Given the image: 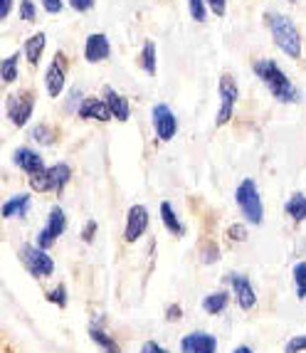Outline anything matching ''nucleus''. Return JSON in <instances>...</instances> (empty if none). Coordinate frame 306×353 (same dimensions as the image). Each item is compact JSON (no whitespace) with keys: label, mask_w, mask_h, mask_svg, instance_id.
<instances>
[{"label":"nucleus","mask_w":306,"mask_h":353,"mask_svg":"<svg viewBox=\"0 0 306 353\" xmlns=\"http://www.w3.org/2000/svg\"><path fill=\"white\" fill-rule=\"evenodd\" d=\"M183 319V306L181 304H168L165 306V321L168 324H176Z\"/></svg>","instance_id":"58836bf2"},{"label":"nucleus","mask_w":306,"mask_h":353,"mask_svg":"<svg viewBox=\"0 0 306 353\" xmlns=\"http://www.w3.org/2000/svg\"><path fill=\"white\" fill-rule=\"evenodd\" d=\"M20 52H12L8 54L6 59H0V79H3V84L6 87H10V84H15L20 79Z\"/></svg>","instance_id":"5701e85b"},{"label":"nucleus","mask_w":306,"mask_h":353,"mask_svg":"<svg viewBox=\"0 0 306 353\" xmlns=\"http://www.w3.org/2000/svg\"><path fill=\"white\" fill-rule=\"evenodd\" d=\"M18 18L23 23H37V3L35 0H20L18 3Z\"/></svg>","instance_id":"c85d7f7f"},{"label":"nucleus","mask_w":306,"mask_h":353,"mask_svg":"<svg viewBox=\"0 0 306 353\" xmlns=\"http://www.w3.org/2000/svg\"><path fill=\"white\" fill-rule=\"evenodd\" d=\"M225 237H227L229 242H247V237H249L247 225H245V223L227 225V230H225Z\"/></svg>","instance_id":"7c9ffc66"},{"label":"nucleus","mask_w":306,"mask_h":353,"mask_svg":"<svg viewBox=\"0 0 306 353\" xmlns=\"http://www.w3.org/2000/svg\"><path fill=\"white\" fill-rule=\"evenodd\" d=\"M30 139H32L35 143H40V146H54L57 139H59V134L52 124L40 121V124H35L32 129H30Z\"/></svg>","instance_id":"393cba45"},{"label":"nucleus","mask_w":306,"mask_h":353,"mask_svg":"<svg viewBox=\"0 0 306 353\" xmlns=\"http://www.w3.org/2000/svg\"><path fill=\"white\" fill-rule=\"evenodd\" d=\"M292 277H294L296 296L304 301L306 299V262H296L294 270H292Z\"/></svg>","instance_id":"bb28decb"},{"label":"nucleus","mask_w":306,"mask_h":353,"mask_svg":"<svg viewBox=\"0 0 306 353\" xmlns=\"http://www.w3.org/2000/svg\"><path fill=\"white\" fill-rule=\"evenodd\" d=\"M284 353H306V334L294 336L292 341H287V346H284Z\"/></svg>","instance_id":"f704fd0d"},{"label":"nucleus","mask_w":306,"mask_h":353,"mask_svg":"<svg viewBox=\"0 0 306 353\" xmlns=\"http://www.w3.org/2000/svg\"><path fill=\"white\" fill-rule=\"evenodd\" d=\"M181 353H218V339L207 331H190L181 339Z\"/></svg>","instance_id":"2eb2a0df"},{"label":"nucleus","mask_w":306,"mask_h":353,"mask_svg":"<svg viewBox=\"0 0 306 353\" xmlns=\"http://www.w3.org/2000/svg\"><path fill=\"white\" fill-rule=\"evenodd\" d=\"M84 101V94L79 87H72L70 92H67V104H65V112L70 114H76V109H79V104Z\"/></svg>","instance_id":"473e14b6"},{"label":"nucleus","mask_w":306,"mask_h":353,"mask_svg":"<svg viewBox=\"0 0 306 353\" xmlns=\"http://www.w3.org/2000/svg\"><path fill=\"white\" fill-rule=\"evenodd\" d=\"M252 74L265 84L267 92H269L279 104H296V101H301L299 89L289 79L287 72L277 65V59H269V57L252 59Z\"/></svg>","instance_id":"f257e3e1"},{"label":"nucleus","mask_w":306,"mask_h":353,"mask_svg":"<svg viewBox=\"0 0 306 353\" xmlns=\"http://www.w3.org/2000/svg\"><path fill=\"white\" fill-rule=\"evenodd\" d=\"M220 259V248L215 240H205L201 245V262L203 265H215Z\"/></svg>","instance_id":"cd10ccee"},{"label":"nucleus","mask_w":306,"mask_h":353,"mask_svg":"<svg viewBox=\"0 0 306 353\" xmlns=\"http://www.w3.org/2000/svg\"><path fill=\"white\" fill-rule=\"evenodd\" d=\"M89 339H92V343H94L101 353H121L119 341L114 339V336L106 334L101 326H89Z\"/></svg>","instance_id":"b1692460"},{"label":"nucleus","mask_w":306,"mask_h":353,"mask_svg":"<svg viewBox=\"0 0 306 353\" xmlns=\"http://www.w3.org/2000/svg\"><path fill=\"white\" fill-rule=\"evenodd\" d=\"M304 101H306V92H304Z\"/></svg>","instance_id":"c03bdc74"},{"label":"nucleus","mask_w":306,"mask_h":353,"mask_svg":"<svg viewBox=\"0 0 306 353\" xmlns=\"http://www.w3.org/2000/svg\"><path fill=\"white\" fill-rule=\"evenodd\" d=\"M20 262H23V267L30 272V277L35 279H50L54 274V259L50 257L48 250L37 248L35 242L32 245H23L20 248Z\"/></svg>","instance_id":"0eeeda50"},{"label":"nucleus","mask_w":306,"mask_h":353,"mask_svg":"<svg viewBox=\"0 0 306 353\" xmlns=\"http://www.w3.org/2000/svg\"><path fill=\"white\" fill-rule=\"evenodd\" d=\"M151 126H153V134H156V139H159L161 143L173 141L178 136V129H181L176 112H173L165 101H159V104L151 106Z\"/></svg>","instance_id":"1a4fd4ad"},{"label":"nucleus","mask_w":306,"mask_h":353,"mask_svg":"<svg viewBox=\"0 0 306 353\" xmlns=\"http://www.w3.org/2000/svg\"><path fill=\"white\" fill-rule=\"evenodd\" d=\"M72 181V165L59 161L54 165H48L45 171L28 176V185L32 193H62Z\"/></svg>","instance_id":"7ed1b4c3"},{"label":"nucleus","mask_w":306,"mask_h":353,"mask_svg":"<svg viewBox=\"0 0 306 353\" xmlns=\"http://www.w3.org/2000/svg\"><path fill=\"white\" fill-rule=\"evenodd\" d=\"M188 12L195 23H205L207 15H210V8H207L205 0H188Z\"/></svg>","instance_id":"c756f323"},{"label":"nucleus","mask_w":306,"mask_h":353,"mask_svg":"<svg viewBox=\"0 0 306 353\" xmlns=\"http://www.w3.org/2000/svg\"><path fill=\"white\" fill-rule=\"evenodd\" d=\"M139 67H141L148 77L159 74V50H156V42L153 40H146L143 48L139 50Z\"/></svg>","instance_id":"412c9836"},{"label":"nucleus","mask_w":306,"mask_h":353,"mask_svg":"<svg viewBox=\"0 0 306 353\" xmlns=\"http://www.w3.org/2000/svg\"><path fill=\"white\" fill-rule=\"evenodd\" d=\"M12 8H15V0H0V20L10 18Z\"/></svg>","instance_id":"a19ab883"},{"label":"nucleus","mask_w":306,"mask_h":353,"mask_svg":"<svg viewBox=\"0 0 306 353\" xmlns=\"http://www.w3.org/2000/svg\"><path fill=\"white\" fill-rule=\"evenodd\" d=\"M42 84H45V92H48L50 99H59L67 89V54L65 52H54L50 65L45 67V74H42Z\"/></svg>","instance_id":"6e6552de"},{"label":"nucleus","mask_w":306,"mask_h":353,"mask_svg":"<svg viewBox=\"0 0 306 353\" xmlns=\"http://www.w3.org/2000/svg\"><path fill=\"white\" fill-rule=\"evenodd\" d=\"M265 25L269 30L272 42H274V48L279 52L287 54L289 59H301V54H304V40H301V32L294 20L289 18V15H284V12L267 10Z\"/></svg>","instance_id":"f03ea898"},{"label":"nucleus","mask_w":306,"mask_h":353,"mask_svg":"<svg viewBox=\"0 0 306 353\" xmlns=\"http://www.w3.org/2000/svg\"><path fill=\"white\" fill-rule=\"evenodd\" d=\"M45 299L50 301V304H54V306H59V309H67V287L65 284H57L54 289H50L48 294H45Z\"/></svg>","instance_id":"2f4dec72"},{"label":"nucleus","mask_w":306,"mask_h":353,"mask_svg":"<svg viewBox=\"0 0 306 353\" xmlns=\"http://www.w3.org/2000/svg\"><path fill=\"white\" fill-rule=\"evenodd\" d=\"M84 62L87 65H101L112 57V40L106 32H89L87 40H84Z\"/></svg>","instance_id":"ddd939ff"},{"label":"nucleus","mask_w":306,"mask_h":353,"mask_svg":"<svg viewBox=\"0 0 306 353\" xmlns=\"http://www.w3.org/2000/svg\"><path fill=\"white\" fill-rule=\"evenodd\" d=\"M229 299H232V292L218 289V292H210V294L203 299V309H205L210 316H220V314L229 306Z\"/></svg>","instance_id":"4be33fe9"},{"label":"nucleus","mask_w":306,"mask_h":353,"mask_svg":"<svg viewBox=\"0 0 306 353\" xmlns=\"http://www.w3.org/2000/svg\"><path fill=\"white\" fill-rule=\"evenodd\" d=\"M225 282H227L229 289H232V296H235V301H237L240 309L249 312V309L257 306V292H254V287H252V282H249L247 274L229 272V274H225Z\"/></svg>","instance_id":"f8f14e48"},{"label":"nucleus","mask_w":306,"mask_h":353,"mask_svg":"<svg viewBox=\"0 0 306 353\" xmlns=\"http://www.w3.org/2000/svg\"><path fill=\"white\" fill-rule=\"evenodd\" d=\"M32 210V195L30 193H15L10 195L3 208H0V215L6 220H25Z\"/></svg>","instance_id":"f3484780"},{"label":"nucleus","mask_w":306,"mask_h":353,"mask_svg":"<svg viewBox=\"0 0 306 353\" xmlns=\"http://www.w3.org/2000/svg\"><path fill=\"white\" fill-rule=\"evenodd\" d=\"M284 212H287V218H292L296 225L304 223L306 220V195L304 193L289 195V201L284 203Z\"/></svg>","instance_id":"a878e982"},{"label":"nucleus","mask_w":306,"mask_h":353,"mask_svg":"<svg viewBox=\"0 0 306 353\" xmlns=\"http://www.w3.org/2000/svg\"><path fill=\"white\" fill-rule=\"evenodd\" d=\"M207 8H210V12L215 15V18H225L227 15V3L229 0H205Z\"/></svg>","instance_id":"e433bc0d"},{"label":"nucleus","mask_w":306,"mask_h":353,"mask_svg":"<svg viewBox=\"0 0 306 353\" xmlns=\"http://www.w3.org/2000/svg\"><path fill=\"white\" fill-rule=\"evenodd\" d=\"M218 97L220 106L218 114H215V126H227L232 119H235V106L240 101V84L232 74H223L218 79Z\"/></svg>","instance_id":"39448f33"},{"label":"nucleus","mask_w":306,"mask_h":353,"mask_svg":"<svg viewBox=\"0 0 306 353\" xmlns=\"http://www.w3.org/2000/svg\"><path fill=\"white\" fill-rule=\"evenodd\" d=\"M101 97L106 99V106H109V112H112V119L114 121H129L131 119V101L129 97H124L121 92H116L114 87H104Z\"/></svg>","instance_id":"a211bd4d"},{"label":"nucleus","mask_w":306,"mask_h":353,"mask_svg":"<svg viewBox=\"0 0 306 353\" xmlns=\"http://www.w3.org/2000/svg\"><path fill=\"white\" fill-rule=\"evenodd\" d=\"M141 353H171V351L161 346L159 341H146V343L141 346Z\"/></svg>","instance_id":"ea45409f"},{"label":"nucleus","mask_w":306,"mask_h":353,"mask_svg":"<svg viewBox=\"0 0 306 353\" xmlns=\"http://www.w3.org/2000/svg\"><path fill=\"white\" fill-rule=\"evenodd\" d=\"M65 230H67V212L59 205H52L48 212V223H45V228L37 232L35 245L42 250H52L54 242L65 235Z\"/></svg>","instance_id":"9d476101"},{"label":"nucleus","mask_w":306,"mask_h":353,"mask_svg":"<svg viewBox=\"0 0 306 353\" xmlns=\"http://www.w3.org/2000/svg\"><path fill=\"white\" fill-rule=\"evenodd\" d=\"M65 6H67V0H40V8L48 15H59V12L65 10Z\"/></svg>","instance_id":"72a5a7b5"},{"label":"nucleus","mask_w":306,"mask_h":353,"mask_svg":"<svg viewBox=\"0 0 306 353\" xmlns=\"http://www.w3.org/2000/svg\"><path fill=\"white\" fill-rule=\"evenodd\" d=\"M35 114V92L20 89L15 94L6 97V117L15 129H25Z\"/></svg>","instance_id":"423d86ee"},{"label":"nucleus","mask_w":306,"mask_h":353,"mask_svg":"<svg viewBox=\"0 0 306 353\" xmlns=\"http://www.w3.org/2000/svg\"><path fill=\"white\" fill-rule=\"evenodd\" d=\"M148 225H151V212H148L146 205L136 203V205L129 208L126 212V225H124V242L134 245L139 242L143 235L148 232Z\"/></svg>","instance_id":"9b49d317"},{"label":"nucleus","mask_w":306,"mask_h":353,"mask_svg":"<svg viewBox=\"0 0 306 353\" xmlns=\"http://www.w3.org/2000/svg\"><path fill=\"white\" fill-rule=\"evenodd\" d=\"M67 6L74 12H89V10H94L96 0H67Z\"/></svg>","instance_id":"4c0bfd02"},{"label":"nucleus","mask_w":306,"mask_h":353,"mask_svg":"<svg viewBox=\"0 0 306 353\" xmlns=\"http://www.w3.org/2000/svg\"><path fill=\"white\" fill-rule=\"evenodd\" d=\"M76 119H84V121H99V124L114 121L104 97H84V101L79 104V109H76Z\"/></svg>","instance_id":"4468645a"},{"label":"nucleus","mask_w":306,"mask_h":353,"mask_svg":"<svg viewBox=\"0 0 306 353\" xmlns=\"http://www.w3.org/2000/svg\"><path fill=\"white\" fill-rule=\"evenodd\" d=\"M45 50H48V35L45 32H32L28 40L23 42V57L32 70H37L45 57Z\"/></svg>","instance_id":"6ab92c4d"},{"label":"nucleus","mask_w":306,"mask_h":353,"mask_svg":"<svg viewBox=\"0 0 306 353\" xmlns=\"http://www.w3.org/2000/svg\"><path fill=\"white\" fill-rule=\"evenodd\" d=\"M96 232H99V223H96V220H87L84 228H82V240L87 242V245H92L94 237H96Z\"/></svg>","instance_id":"c9c22d12"},{"label":"nucleus","mask_w":306,"mask_h":353,"mask_svg":"<svg viewBox=\"0 0 306 353\" xmlns=\"http://www.w3.org/2000/svg\"><path fill=\"white\" fill-rule=\"evenodd\" d=\"M287 3H299V0H287Z\"/></svg>","instance_id":"37998d69"},{"label":"nucleus","mask_w":306,"mask_h":353,"mask_svg":"<svg viewBox=\"0 0 306 353\" xmlns=\"http://www.w3.org/2000/svg\"><path fill=\"white\" fill-rule=\"evenodd\" d=\"M159 212H161V223H163V228L168 230L171 235H176V237H183V235H185V225H183V220L178 218L176 208H173L171 203H168V201L161 203Z\"/></svg>","instance_id":"aec40b11"},{"label":"nucleus","mask_w":306,"mask_h":353,"mask_svg":"<svg viewBox=\"0 0 306 353\" xmlns=\"http://www.w3.org/2000/svg\"><path fill=\"white\" fill-rule=\"evenodd\" d=\"M235 203L240 208L242 218L249 225L265 223V203H262V195H259L257 183L252 178H242L240 181V185L235 188Z\"/></svg>","instance_id":"20e7f679"},{"label":"nucleus","mask_w":306,"mask_h":353,"mask_svg":"<svg viewBox=\"0 0 306 353\" xmlns=\"http://www.w3.org/2000/svg\"><path fill=\"white\" fill-rule=\"evenodd\" d=\"M232 353H254V351H252V348H249V346H245V343H242V346H237Z\"/></svg>","instance_id":"79ce46f5"},{"label":"nucleus","mask_w":306,"mask_h":353,"mask_svg":"<svg viewBox=\"0 0 306 353\" xmlns=\"http://www.w3.org/2000/svg\"><path fill=\"white\" fill-rule=\"evenodd\" d=\"M12 163L18 165L23 173H28V176H35V173L48 168V165H45V159H42V153L35 151L32 146L15 148V151H12Z\"/></svg>","instance_id":"dca6fc26"}]
</instances>
